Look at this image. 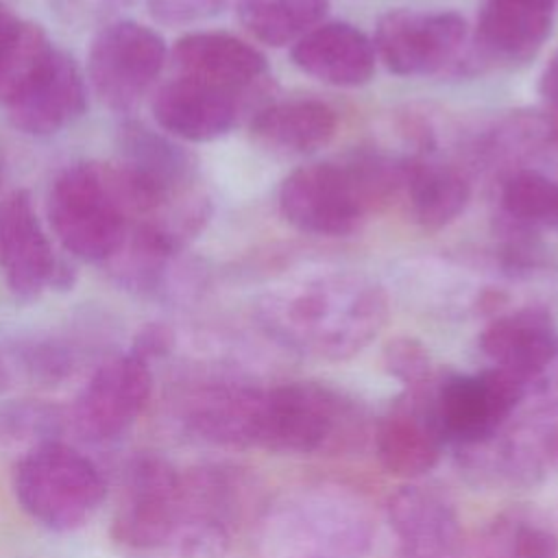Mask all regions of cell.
I'll use <instances>...</instances> for the list:
<instances>
[{"instance_id": "603a6c76", "label": "cell", "mask_w": 558, "mask_h": 558, "mask_svg": "<svg viewBox=\"0 0 558 558\" xmlns=\"http://www.w3.org/2000/svg\"><path fill=\"white\" fill-rule=\"evenodd\" d=\"M292 63L320 83L360 87L375 74L377 52L373 41L349 22H323L290 50Z\"/></svg>"}, {"instance_id": "4316f807", "label": "cell", "mask_w": 558, "mask_h": 558, "mask_svg": "<svg viewBox=\"0 0 558 558\" xmlns=\"http://www.w3.org/2000/svg\"><path fill=\"white\" fill-rule=\"evenodd\" d=\"M401 190L405 192L412 220L427 231L451 225L471 198L464 172L429 157L403 159Z\"/></svg>"}, {"instance_id": "4fadbf2b", "label": "cell", "mask_w": 558, "mask_h": 558, "mask_svg": "<svg viewBox=\"0 0 558 558\" xmlns=\"http://www.w3.org/2000/svg\"><path fill=\"white\" fill-rule=\"evenodd\" d=\"M469 26L458 11L390 9L375 26V52L397 76H427L456 63Z\"/></svg>"}, {"instance_id": "d4e9b609", "label": "cell", "mask_w": 558, "mask_h": 558, "mask_svg": "<svg viewBox=\"0 0 558 558\" xmlns=\"http://www.w3.org/2000/svg\"><path fill=\"white\" fill-rule=\"evenodd\" d=\"M466 558H558V508L512 504L471 538Z\"/></svg>"}, {"instance_id": "f1b7e54d", "label": "cell", "mask_w": 558, "mask_h": 558, "mask_svg": "<svg viewBox=\"0 0 558 558\" xmlns=\"http://www.w3.org/2000/svg\"><path fill=\"white\" fill-rule=\"evenodd\" d=\"M68 410L46 399L0 401V449L24 456L46 442L61 440Z\"/></svg>"}, {"instance_id": "9c48e42d", "label": "cell", "mask_w": 558, "mask_h": 558, "mask_svg": "<svg viewBox=\"0 0 558 558\" xmlns=\"http://www.w3.org/2000/svg\"><path fill=\"white\" fill-rule=\"evenodd\" d=\"M530 397L525 384L493 366L477 373L438 371L429 410L445 445L460 449L495 434Z\"/></svg>"}, {"instance_id": "7a4b0ae2", "label": "cell", "mask_w": 558, "mask_h": 558, "mask_svg": "<svg viewBox=\"0 0 558 558\" xmlns=\"http://www.w3.org/2000/svg\"><path fill=\"white\" fill-rule=\"evenodd\" d=\"M257 558H386L368 497L338 482H305L268 499L255 523Z\"/></svg>"}, {"instance_id": "6da1fadb", "label": "cell", "mask_w": 558, "mask_h": 558, "mask_svg": "<svg viewBox=\"0 0 558 558\" xmlns=\"http://www.w3.org/2000/svg\"><path fill=\"white\" fill-rule=\"evenodd\" d=\"M384 288L362 272L331 270L262 296L257 320L277 344L314 360L340 362L362 353L388 320Z\"/></svg>"}, {"instance_id": "ba28073f", "label": "cell", "mask_w": 558, "mask_h": 558, "mask_svg": "<svg viewBox=\"0 0 558 558\" xmlns=\"http://www.w3.org/2000/svg\"><path fill=\"white\" fill-rule=\"evenodd\" d=\"M13 495L39 525L72 532L100 510L107 482L85 453L54 440L20 456L13 469Z\"/></svg>"}, {"instance_id": "52a82bcc", "label": "cell", "mask_w": 558, "mask_h": 558, "mask_svg": "<svg viewBox=\"0 0 558 558\" xmlns=\"http://www.w3.org/2000/svg\"><path fill=\"white\" fill-rule=\"evenodd\" d=\"M48 218L72 257L107 262L131 227L116 166L81 161L61 170L48 194Z\"/></svg>"}, {"instance_id": "5b68a950", "label": "cell", "mask_w": 558, "mask_h": 558, "mask_svg": "<svg viewBox=\"0 0 558 558\" xmlns=\"http://www.w3.org/2000/svg\"><path fill=\"white\" fill-rule=\"evenodd\" d=\"M460 473L475 486L525 490L558 477V392L525 401L488 438L453 449Z\"/></svg>"}, {"instance_id": "3957f363", "label": "cell", "mask_w": 558, "mask_h": 558, "mask_svg": "<svg viewBox=\"0 0 558 558\" xmlns=\"http://www.w3.org/2000/svg\"><path fill=\"white\" fill-rule=\"evenodd\" d=\"M403 161L355 153L342 161L305 163L279 185L281 216L299 231L342 238L401 190Z\"/></svg>"}, {"instance_id": "8992f818", "label": "cell", "mask_w": 558, "mask_h": 558, "mask_svg": "<svg viewBox=\"0 0 558 558\" xmlns=\"http://www.w3.org/2000/svg\"><path fill=\"white\" fill-rule=\"evenodd\" d=\"M264 504L248 469L229 462L192 466L181 473L179 521L168 545L179 558H225L235 534L255 523Z\"/></svg>"}, {"instance_id": "e575fe53", "label": "cell", "mask_w": 558, "mask_h": 558, "mask_svg": "<svg viewBox=\"0 0 558 558\" xmlns=\"http://www.w3.org/2000/svg\"><path fill=\"white\" fill-rule=\"evenodd\" d=\"M131 2L133 0H59V11L65 13L68 20L85 24L102 20Z\"/></svg>"}, {"instance_id": "9a60e30c", "label": "cell", "mask_w": 558, "mask_h": 558, "mask_svg": "<svg viewBox=\"0 0 558 558\" xmlns=\"http://www.w3.org/2000/svg\"><path fill=\"white\" fill-rule=\"evenodd\" d=\"M488 366L527 386L530 399L558 390V325L543 307H521L493 318L480 333Z\"/></svg>"}, {"instance_id": "d6986e66", "label": "cell", "mask_w": 558, "mask_h": 558, "mask_svg": "<svg viewBox=\"0 0 558 558\" xmlns=\"http://www.w3.org/2000/svg\"><path fill=\"white\" fill-rule=\"evenodd\" d=\"M59 257L28 192L15 190L0 198V270L11 294L20 301L39 299L50 290Z\"/></svg>"}, {"instance_id": "4dcf8cb0", "label": "cell", "mask_w": 558, "mask_h": 558, "mask_svg": "<svg viewBox=\"0 0 558 558\" xmlns=\"http://www.w3.org/2000/svg\"><path fill=\"white\" fill-rule=\"evenodd\" d=\"M501 207L519 227L558 229V179L517 170L501 185Z\"/></svg>"}, {"instance_id": "e0dca14e", "label": "cell", "mask_w": 558, "mask_h": 558, "mask_svg": "<svg viewBox=\"0 0 558 558\" xmlns=\"http://www.w3.org/2000/svg\"><path fill=\"white\" fill-rule=\"evenodd\" d=\"M11 124L26 135H52L87 109V85L76 61L50 48L4 102Z\"/></svg>"}, {"instance_id": "ac0fdd59", "label": "cell", "mask_w": 558, "mask_h": 558, "mask_svg": "<svg viewBox=\"0 0 558 558\" xmlns=\"http://www.w3.org/2000/svg\"><path fill=\"white\" fill-rule=\"evenodd\" d=\"M432 384L418 390H403L375 418L371 429V442L381 469L408 482H416L436 469L447 449L429 410Z\"/></svg>"}, {"instance_id": "ffe728a7", "label": "cell", "mask_w": 558, "mask_h": 558, "mask_svg": "<svg viewBox=\"0 0 558 558\" xmlns=\"http://www.w3.org/2000/svg\"><path fill=\"white\" fill-rule=\"evenodd\" d=\"M244 94L177 76L153 98V116L163 133L185 142H211L227 135L242 113Z\"/></svg>"}, {"instance_id": "f546056e", "label": "cell", "mask_w": 558, "mask_h": 558, "mask_svg": "<svg viewBox=\"0 0 558 558\" xmlns=\"http://www.w3.org/2000/svg\"><path fill=\"white\" fill-rule=\"evenodd\" d=\"M52 48L41 26L20 20L0 2V102L17 89L31 70Z\"/></svg>"}, {"instance_id": "2e32d148", "label": "cell", "mask_w": 558, "mask_h": 558, "mask_svg": "<svg viewBox=\"0 0 558 558\" xmlns=\"http://www.w3.org/2000/svg\"><path fill=\"white\" fill-rule=\"evenodd\" d=\"M397 558H466V536L456 504L436 486L397 488L384 517Z\"/></svg>"}, {"instance_id": "8d00e7d4", "label": "cell", "mask_w": 558, "mask_h": 558, "mask_svg": "<svg viewBox=\"0 0 558 558\" xmlns=\"http://www.w3.org/2000/svg\"><path fill=\"white\" fill-rule=\"evenodd\" d=\"M547 135L558 144V116L547 120Z\"/></svg>"}, {"instance_id": "74e56055", "label": "cell", "mask_w": 558, "mask_h": 558, "mask_svg": "<svg viewBox=\"0 0 558 558\" xmlns=\"http://www.w3.org/2000/svg\"><path fill=\"white\" fill-rule=\"evenodd\" d=\"M2 174H4V166H2V157H0V185H2Z\"/></svg>"}, {"instance_id": "30bf717a", "label": "cell", "mask_w": 558, "mask_h": 558, "mask_svg": "<svg viewBox=\"0 0 558 558\" xmlns=\"http://www.w3.org/2000/svg\"><path fill=\"white\" fill-rule=\"evenodd\" d=\"M181 471L157 451H137L124 466L111 536L131 549L170 543L179 521Z\"/></svg>"}, {"instance_id": "5bb4252c", "label": "cell", "mask_w": 558, "mask_h": 558, "mask_svg": "<svg viewBox=\"0 0 558 558\" xmlns=\"http://www.w3.org/2000/svg\"><path fill=\"white\" fill-rule=\"evenodd\" d=\"M266 386L240 377H209L190 384L179 401L177 416L192 438L225 447L255 449Z\"/></svg>"}, {"instance_id": "1f68e13d", "label": "cell", "mask_w": 558, "mask_h": 558, "mask_svg": "<svg viewBox=\"0 0 558 558\" xmlns=\"http://www.w3.org/2000/svg\"><path fill=\"white\" fill-rule=\"evenodd\" d=\"M381 357L384 368L403 386V390L425 388L438 373L432 366V357L425 344L410 336H397L388 340Z\"/></svg>"}, {"instance_id": "cb8c5ba5", "label": "cell", "mask_w": 558, "mask_h": 558, "mask_svg": "<svg viewBox=\"0 0 558 558\" xmlns=\"http://www.w3.org/2000/svg\"><path fill=\"white\" fill-rule=\"evenodd\" d=\"M179 76L246 94L268 72L266 57L244 39L220 31L183 35L172 48Z\"/></svg>"}, {"instance_id": "8fae6325", "label": "cell", "mask_w": 558, "mask_h": 558, "mask_svg": "<svg viewBox=\"0 0 558 558\" xmlns=\"http://www.w3.org/2000/svg\"><path fill=\"white\" fill-rule=\"evenodd\" d=\"M166 54V41L155 28L135 20L109 22L89 48L92 87L113 111H129L159 76Z\"/></svg>"}, {"instance_id": "7402d4cb", "label": "cell", "mask_w": 558, "mask_h": 558, "mask_svg": "<svg viewBox=\"0 0 558 558\" xmlns=\"http://www.w3.org/2000/svg\"><path fill=\"white\" fill-rule=\"evenodd\" d=\"M558 0H484L475 48L484 61L523 63L551 35Z\"/></svg>"}, {"instance_id": "d590c367", "label": "cell", "mask_w": 558, "mask_h": 558, "mask_svg": "<svg viewBox=\"0 0 558 558\" xmlns=\"http://www.w3.org/2000/svg\"><path fill=\"white\" fill-rule=\"evenodd\" d=\"M538 89L558 109V52L545 65L541 81H538Z\"/></svg>"}, {"instance_id": "44dd1931", "label": "cell", "mask_w": 558, "mask_h": 558, "mask_svg": "<svg viewBox=\"0 0 558 558\" xmlns=\"http://www.w3.org/2000/svg\"><path fill=\"white\" fill-rule=\"evenodd\" d=\"M185 248L170 246L140 229H129L122 246L105 262L113 281L146 299L174 301L198 286V268L183 257Z\"/></svg>"}, {"instance_id": "d6a6232c", "label": "cell", "mask_w": 558, "mask_h": 558, "mask_svg": "<svg viewBox=\"0 0 558 558\" xmlns=\"http://www.w3.org/2000/svg\"><path fill=\"white\" fill-rule=\"evenodd\" d=\"M229 0H148V13L166 26L196 24L222 13Z\"/></svg>"}, {"instance_id": "277c9868", "label": "cell", "mask_w": 558, "mask_h": 558, "mask_svg": "<svg viewBox=\"0 0 558 558\" xmlns=\"http://www.w3.org/2000/svg\"><path fill=\"white\" fill-rule=\"evenodd\" d=\"M364 405L349 392L314 379L266 386L257 447L279 456L336 458L371 440Z\"/></svg>"}, {"instance_id": "836d02e7", "label": "cell", "mask_w": 558, "mask_h": 558, "mask_svg": "<svg viewBox=\"0 0 558 558\" xmlns=\"http://www.w3.org/2000/svg\"><path fill=\"white\" fill-rule=\"evenodd\" d=\"M174 347V331L163 323H148L144 325L131 344V353L144 362H155L166 357Z\"/></svg>"}, {"instance_id": "7c38bea8", "label": "cell", "mask_w": 558, "mask_h": 558, "mask_svg": "<svg viewBox=\"0 0 558 558\" xmlns=\"http://www.w3.org/2000/svg\"><path fill=\"white\" fill-rule=\"evenodd\" d=\"M153 392L150 364L131 351L105 360L68 408V425L87 442L124 436L144 412Z\"/></svg>"}, {"instance_id": "83f0119b", "label": "cell", "mask_w": 558, "mask_h": 558, "mask_svg": "<svg viewBox=\"0 0 558 558\" xmlns=\"http://www.w3.org/2000/svg\"><path fill=\"white\" fill-rule=\"evenodd\" d=\"M327 9L329 0H238L242 26L272 48L299 41L323 22Z\"/></svg>"}, {"instance_id": "484cf974", "label": "cell", "mask_w": 558, "mask_h": 558, "mask_svg": "<svg viewBox=\"0 0 558 558\" xmlns=\"http://www.w3.org/2000/svg\"><path fill=\"white\" fill-rule=\"evenodd\" d=\"M338 131L336 111L320 100H281L255 111L253 140L277 157L310 155L327 146Z\"/></svg>"}]
</instances>
